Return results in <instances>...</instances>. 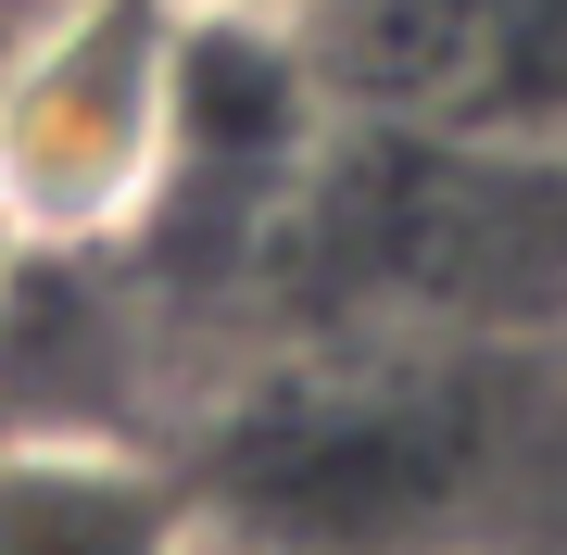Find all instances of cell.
Wrapping results in <instances>:
<instances>
[{
	"instance_id": "cell-1",
	"label": "cell",
	"mask_w": 567,
	"mask_h": 555,
	"mask_svg": "<svg viewBox=\"0 0 567 555\" xmlns=\"http://www.w3.org/2000/svg\"><path fill=\"white\" fill-rule=\"evenodd\" d=\"M189 0H39L0 39V227L25 253L152 240L177 177Z\"/></svg>"
},
{
	"instance_id": "cell-2",
	"label": "cell",
	"mask_w": 567,
	"mask_h": 555,
	"mask_svg": "<svg viewBox=\"0 0 567 555\" xmlns=\"http://www.w3.org/2000/svg\"><path fill=\"white\" fill-rule=\"evenodd\" d=\"M328 89H365L454 152H567V0H316Z\"/></svg>"
},
{
	"instance_id": "cell-3",
	"label": "cell",
	"mask_w": 567,
	"mask_h": 555,
	"mask_svg": "<svg viewBox=\"0 0 567 555\" xmlns=\"http://www.w3.org/2000/svg\"><path fill=\"white\" fill-rule=\"evenodd\" d=\"M454 467H466V430L442 417V391H316V404H278L240 442L227 505H240L252 531H290V543L391 555V543L442 531Z\"/></svg>"
},
{
	"instance_id": "cell-4",
	"label": "cell",
	"mask_w": 567,
	"mask_h": 555,
	"mask_svg": "<svg viewBox=\"0 0 567 555\" xmlns=\"http://www.w3.org/2000/svg\"><path fill=\"white\" fill-rule=\"evenodd\" d=\"M0 555H215V517L140 430H0Z\"/></svg>"
},
{
	"instance_id": "cell-5",
	"label": "cell",
	"mask_w": 567,
	"mask_h": 555,
	"mask_svg": "<svg viewBox=\"0 0 567 555\" xmlns=\"http://www.w3.org/2000/svg\"><path fill=\"white\" fill-rule=\"evenodd\" d=\"M13 253H25V240H13V227H0V290H13Z\"/></svg>"
},
{
	"instance_id": "cell-6",
	"label": "cell",
	"mask_w": 567,
	"mask_h": 555,
	"mask_svg": "<svg viewBox=\"0 0 567 555\" xmlns=\"http://www.w3.org/2000/svg\"><path fill=\"white\" fill-rule=\"evenodd\" d=\"M265 13H316V0H265Z\"/></svg>"
}]
</instances>
